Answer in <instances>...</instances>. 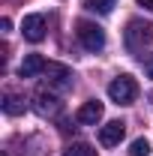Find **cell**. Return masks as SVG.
I'll return each instance as SVG.
<instances>
[{
  "instance_id": "cell-1",
  "label": "cell",
  "mask_w": 153,
  "mask_h": 156,
  "mask_svg": "<svg viewBox=\"0 0 153 156\" xmlns=\"http://www.w3.org/2000/svg\"><path fill=\"white\" fill-rule=\"evenodd\" d=\"M126 48L129 51H141L144 45H150L153 42V24L150 21H141V18H132L126 24Z\"/></svg>"
},
{
  "instance_id": "cell-2",
  "label": "cell",
  "mask_w": 153,
  "mask_h": 156,
  "mask_svg": "<svg viewBox=\"0 0 153 156\" xmlns=\"http://www.w3.org/2000/svg\"><path fill=\"white\" fill-rule=\"evenodd\" d=\"M75 36L78 42L87 48V51H102L105 48V30L99 27V24H93V21H78L75 24Z\"/></svg>"
},
{
  "instance_id": "cell-3",
  "label": "cell",
  "mask_w": 153,
  "mask_h": 156,
  "mask_svg": "<svg viewBox=\"0 0 153 156\" xmlns=\"http://www.w3.org/2000/svg\"><path fill=\"white\" fill-rule=\"evenodd\" d=\"M108 96H111V102H117V105H132L135 96H138V84H135L132 75H117L111 84H108Z\"/></svg>"
},
{
  "instance_id": "cell-4",
  "label": "cell",
  "mask_w": 153,
  "mask_h": 156,
  "mask_svg": "<svg viewBox=\"0 0 153 156\" xmlns=\"http://www.w3.org/2000/svg\"><path fill=\"white\" fill-rule=\"evenodd\" d=\"M72 69L69 66H63V63H48L45 66V81H48V87H54V90H69L72 87Z\"/></svg>"
},
{
  "instance_id": "cell-5",
  "label": "cell",
  "mask_w": 153,
  "mask_h": 156,
  "mask_svg": "<svg viewBox=\"0 0 153 156\" xmlns=\"http://www.w3.org/2000/svg\"><path fill=\"white\" fill-rule=\"evenodd\" d=\"M33 102H36L33 108H36L42 117H57V114H60V108H63V102H60L54 93H48V90H39L36 96H33Z\"/></svg>"
},
{
  "instance_id": "cell-6",
  "label": "cell",
  "mask_w": 153,
  "mask_h": 156,
  "mask_svg": "<svg viewBox=\"0 0 153 156\" xmlns=\"http://www.w3.org/2000/svg\"><path fill=\"white\" fill-rule=\"evenodd\" d=\"M21 33H24L27 42H42V39H45V18H42V15H24Z\"/></svg>"
},
{
  "instance_id": "cell-7",
  "label": "cell",
  "mask_w": 153,
  "mask_h": 156,
  "mask_svg": "<svg viewBox=\"0 0 153 156\" xmlns=\"http://www.w3.org/2000/svg\"><path fill=\"white\" fill-rule=\"evenodd\" d=\"M123 135H126V123H123V120H108V123L99 129V141H102L105 147L120 144V141H123Z\"/></svg>"
},
{
  "instance_id": "cell-8",
  "label": "cell",
  "mask_w": 153,
  "mask_h": 156,
  "mask_svg": "<svg viewBox=\"0 0 153 156\" xmlns=\"http://www.w3.org/2000/svg\"><path fill=\"white\" fill-rule=\"evenodd\" d=\"M105 114V105L99 102V99H90V102H84L81 108H78V123H84V126H96L99 120Z\"/></svg>"
},
{
  "instance_id": "cell-9",
  "label": "cell",
  "mask_w": 153,
  "mask_h": 156,
  "mask_svg": "<svg viewBox=\"0 0 153 156\" xmlns=\"http://www.w3.org/2000/svg\"><path fill=\"white\" fill-rule=\"evenodd\" d=\"M45 57L42 54H27V57L21 60V66H18V72H21V78H33V75H39V72H45Z\"/></svg>"
},
{
  "instance_id": "cell-10",
  "label": "cell",
  "mask_w": 153,
  "mask_h": 156,
  "mask_svg": "<svg viewBox=\"0 0 153 156\" xmlns=\"http://www.w3.org/2000/svg\"><path fill=\"white\" fill-rule=\"evenodd\" d=\"M3 111H6L9 117L21 114V111H24V96H15V93H6V96H3Z\"/></svg>"
},
{
  "instance_id": "cell-11",
  "label": "cell",
  "mask_w": 153,
  "mask_h": 156,
  "mask_svg": "<svg viewBox=\"0 0 153 156\" xmlns=\"http://www.w3.org/2000/svg\"><path fill=\"white\" fill-rule=\"evenodd\" d=\"M84 6H87L90 12H96V15H108L117 3H114V0H84Z\"/></svg>"
},
{
  "instance_id": "cell-12",
  "label": "cell",
  "mask_w": 153,
  "mask_h": 156,
  "mask_svg": "<svg viewBox=\"0 0 153 156\" xmlns=\"http://www.w3.org/2000/svg\"><path fill=\"white\" fill-rule=\"evenodd\" d=\"M63 156H96V150L90 144H84V141H75V144H69L63 150Z\"/></svg>"
},
{
  "instance_id": "cell-13",
  "label": "cell",
  "mask_w": 153,
  "mask_h": 156,
  "mask_svg": "<svg viewBox=\"0 0 153 156\" xmlns=\"http://www.w3.org/2000/svg\"><path fill=\"white\" fill-rule=\"evenodd\" d=\"M129 153L132 156H147L150 153V141L147 138H135L132 144H129Z\"/></svg>"
},
{
  "instance_id": "cell-14",
  "label": "cell",
  "mask_w": 153,
  "mask_h": 156,
  "mask_svg": "<svg viewBox=\"0 0 153 156\" xmlns=\"http://www.w3.org/2000/svg\"><path fill=\"white\" fill-rule=\"evenodd\" d=\"M144 72H147V78H153V54L144 57Z\"/></svg>"
},
{
  "instance_id": "cell-15",
  "label": "cell",
  "mask_w": 153,
  "mask_h": 156,
  "mask_svg": "<svg viewBox=\"0 0 153 156\" xmlns=\"http://www.w3.org/2000/svg\"><path fill=\"white\" fill-rule=\"evenodd\" d=\"M0 27H3V33H9V30H12V21H9V18H3V21H0Z\"/></svg>"
},
{
  "instance_id": "cell-16",
  "label": "cell",
  "mask_w": 153,
  "mask_h": 156,
  "mask_svg": "<svg viewBox=\"0 0 153 156\" xmlns=\"http://www.w3.org/2000/svg\"><path fill=\"white\" fill-rule=\"evenodd\" d=\"M138 6H144L147 12H153V0H138Z\"/></svg>"
},
{
  "instance_id": "cell-17",
  "label": "cell",
  "mask_w": 153,
  "mask_h": 156,
  "mask_svg": "<svg viewBox=\"0 0 153 156\" xmlns=\"http://www.w3.org/2000/svg\"><path fill=\"white\" fill-rule=\"evenodd\" d=\"M3 156H6V153H3Z\"/></svg>"
}]
</instances>
